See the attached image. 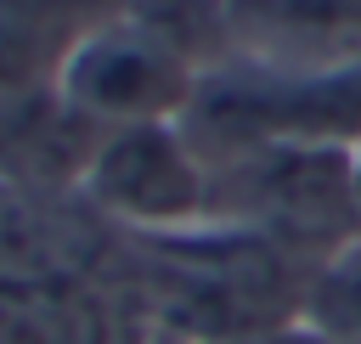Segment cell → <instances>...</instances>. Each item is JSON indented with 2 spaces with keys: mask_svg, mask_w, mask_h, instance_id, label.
Returning a JSON list of instances; mask_svg holds the SVG:
<instances>
[{
  "mask_svg": "<svg viewBox=\"0 0 361 344\" xmlns=\"http://www.w3.org/2000/svg\"><path fill=\"white\" fill-rule=\"evenodd\" d=\"M158 242L152 316L186 344H248L299 321L310 265L243 226H197Z\"/></svg>",
  "mask_w": 361,
  "mask_h": 344,
  "instance_id": "cell-1",
  "label": "cell"
},
{
  "mask_svg": "<svg viewBox=\"0 0 361 344\" xmlns=\"http://www.w3.org/2000/svg\"><path fill=\"white\" fill-rule=\"evenodd\" d=\"M180 130L203 164L248 147H361V68L231 56L203 73Z\"/></svg>",
  "mask_w": 361,
  "mask_h": 344,
  "instance_id": "cell-2",
  "label": "cell"
},
{
  "mask_svg": "<svg viewBox=\"0 0 361 344\" xmlns=\"http://www.w3.org/2000/svg\"><path fill=\"white\" fill-rule=\"evenodd\" d=\"M79 186L102 214H113L118 226H135L141 237H180L214 220L209 164L180 130V118L102 130Z\"/></svg>",
  "mask_w": 361,
  "mask_h": 344,
  "instance_id": "cell-4",
  "label": "cell"
},
{
  "mask_svg": "<svg viewBox=\"0 0 361 344\" xmlns=\"http://www.w3.org/2000/svg\"><path fill=\"white\" fill-rule=\"evenodd\" d=\"M130 305L118 293L85 288L79 276L6 288L0 293V344H135Z\"/></svg>",
  "mask_w": 361,
  "mask_h": 344,
  "instance_id": "cell-7",
  "label": "cell"
},
{
  "mask_svg": "<svg viewBox=\"0 0 361 344\" xmlns=\"http://www.w3.org/2000/svg\"><path fill=\"white\" fill-rule=\"evenodd\" d=\"M203 73L130 17L79 28L56 56V96L96 130L186 118Z\"/></svg>",
  "mask_w": 361,
  "mask_h": 344,
  "instance_id": "cell-5",
  "label": "cell"
},
{
  "mask_svg": "<svg viewBox=\"0 0 361 344\" xmlns=\"http://www.w3.org/2000/svg\"><path fill=\"white\" fill-rule=\"evenodd\" d=\"M299 321L333 344H361V237L310 265Z\"/></svg>",
  "mask_w": 361,
  "mask_h": 344,
  "instance_id": "cell-8",
  "label": "cell"
},
{
  "mask_svg": "<svg viewBox=\"0 0 361 344\" xmlns=\"http://www.w3.org/2000/svg\"><path fill=\"white\" fill-rule=\"evenodd\" d=\"M350 147H248L209 164V197L220 226H243L282 254L316 265L350 237L355 192H350Z\"/></svg>",
  "mask_w": 361,
  "mask_h": 344,
  "instance_id": "cell-3",
  "label": "cell"
},
{
  "mask_svg": "<svg viewBox=\"0 0 361 344\" xmlns=\"http://www.w3.org/2000/svg\"><path fill=\"white\" fill-rule=\"evenodd\" d=\"M350 192H355V226H361V147H355V164H350Z\"/></svg>",
  "mask_w": 361,
  "mask_h": 344,
  "instance_id": "cell-9",
  "label": "cell"
},
{
  "mask_svg": "<svg viewBox=\"0 0 361 344\" xmlns=\"http://www.w3.org/2000/svg\"><path fill=\"white\" fill-rule=\"evenodd\" d=\"M237 56L361 68V0H226Z\"/></svg>",
  "mask_w": 361,
  "mask_h": 344,
  "instance_id": "cell-6",
  "label": "cell"
}]
</instances>
